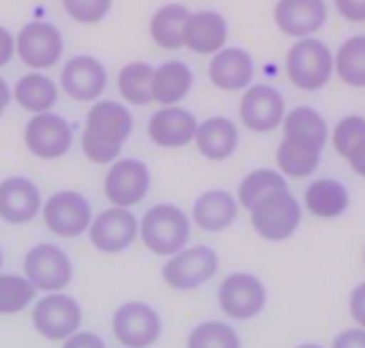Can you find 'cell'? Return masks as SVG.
Segmentation results:
<instances>
[{
    "mask_svg": "<svg viewBox=\"0 0 365 348\" xmlns=\"http://www.w3.org/2000/svg\"><path fill=\"white\" fill-rule=\"evenodd\" d=\"M134 129V116L118 101H96L88 112L81 147L90 162L112 164Z\"/></svg>",
    "mask_w": 365,
    "mask_h": 348,
    "instance_id": "6da1fadb",
    "label": "cell"
},
{
    "mask_svg": "<svg viewBox=\"0 0 365 348\" xmlns=\"http://www.w3.org/2000/svg\"><path fill=\"white\" fill-rule=\"evenodd\" d=\"M138 237L158 257H173L190 239V219L175 204H155L138 222Z\"/></svg>",
    "mask_w": 365,
    "mask_h": 348,
    "instance_id": "7a4b0ae2",
    "label": "cell"
},
{
    "mask_svg": "<svg viewBox=\"0 0 365 348\" xmlns=\"http://www.w3.org/2000/svg\"><path fill=\"white\" fill-rule=\"evenodd\" d=\"M284 71L289 81L304 92L322 90L335 73V57L326 42L317 38H300L287 51Z\"/></svg>",
    "mask_w": 365,
    "mask_h": 348,
    "instance_id": "3957f363",
    "label": "cell"
},
{
    "mask_svg": "<svg viewBox=\"0 0 365 348\" xmlns=\"http://www.w3.org/2000/svg\"><path fill=\"white\" fill-rule=\"evenodd\" d=\"M250 222L254 232L264 241H287L302 224V204L289 189L264 195L250 208Z\"/></svg>",
    "mask_w": 365,
    "mask_h": 348,
    "instance_id": "277c9868",
    "label": "cell"
},
{
    "mask_svg": "<svg viewBox=\"0 0 365 348\" xmlns=\"http://www.w3.org/2000/svg\"><path fill=\"white\" fill-rule=\"evenodd\" d=\"M219 269V254L210 246H190L173 257L162 267V281L175 292H192L212 281Z\"/></svg>",
    "mask_w": 365,
    "mask_h": 348,
    "instance_id": "5b68a950",
    "label": "cell"
},
{
    "mask_svg": "<svg viewBox=\"0 0 365 348\" xmlns=\"http://www.w3.org/2000/svg\"><path fill=\"white\" fill-rule=\"evenodd\" d=\"M217 300L230 320L245 322L256 318L267 307V287L256 274L235 272L223 278L217 292Z\"/></svg>",
    "mask_w": 365,
    "mask_h": 348,
    "instance_id": "8992f818",
    "label": "cell"
},
{
    "mask_svg": "<svg viewBox=\"0 0 365 348\" xmlns=\"http://www.w3.org/2000/svg\"><path fill=\"white\" fill-rule=\"evenodd\" d=\"M26 281L38 292H61L73 281V261L55 243H38L24 254Z\"/></svg>",
    "mask_w": 365,
    "mask_h": 348,
    "instance_id": "52a82bcc",
    "label": "cell"
},
{
    "mask_svg": "<svg viewBox=\"0 0 365 348\" xmlns=\"http://www.w3.org/2000/svg\"><path fill=\"white\" fill-rule=\"evenodd\" d=\"M31 320L36 331L51 342H63L75 331H79L83 311L73 296H66L61 292H51L40 298L33 307Z\"/></svg>",
    "mask_w": 365,
    "mask_h": 348,
    "instance_id": "ba28073f",
    "label": "cell"
},
{
    "mask_svg": "<svg viewBox=\"0 0 365 348\" xmlns=\"http://www.w3.org/2000/svg\"><path fill=\"white\" fill-rule=\"evenodd\" d=\"M112 333L125 348H149L162 335V318L151 304L129 300L114 311Z\"/></svg>",
    "mask_w": 365,
    "mask_h": 348,
    "instance_id": "9c48e42d",
    "label": "cell"
},
{
    "mask_svg": "<svg viewBox=\"0 0 365 348\" xmlns=\"http://www.w3.org/2000/svg\"><path fill=\"white\" fill-rule=\"evenodd\" d=\"M42 219L53 234L75 239L88 232L92 224V206L86 195L77 191H57L44 202Z\"/></svg>",
    "mask_w": 365,
    "mask_h": 348,
    "instance_id": "30bf717a",
    "label": "cell"
},
{
    "mask_svg": "<svg viewBox=\"0 0 365 348\" xmlns=\"http://www.w3.org/2000/svg\"><path fill=\"white\" fill-rule=\"evenodd\" d=\"M16 53L22 64L33 71H46L63 55V36L55 24L33 20L20 29L16 38Z\"/></svg>",
    "mask_w": 365,
    "mask_h": 348,
    "instance_id": "8fae6325",
    "label": "cell"
},
{
    "mask_svg": "<svg viewBox=\"0 0 365 348\" xmlns=\"http://www.w3.org/2000/svg\"><path fill=\"white\" fill-rule=\"evenodd\" d=\"M103 189L112 206L131 208L147 197L151 189V171L143 160L116 158L106 176Z\"/></svg>",
    "mask_w": 365,
    "mask_h": 348,
    "instance_id": "7c38bea8",
    "label": "cell"
},
{
    "mask_svg": "<svg viewBox=\"0 0 365 348\" xmlns=\"http://www.w3.org/2000/svg\"><path fill=\"white\" fill-rule=\"evenodd\" d=\"M26 149L42 160H57L73 147V127L55 112H40L24 127Z\"/></svg>",
    "mask_w": 365,
    "mask_h": 348,
    "instance_id": "4fadbf2b",
    "label": "cell"
},
{
    "mask_svg": "<svg viewBox=\"0 0 365 348\" xmlns=\"http://www.w3.org/2000/svg\"><path fill=\"white\" fill-rule=\"evenodd\" d=\"M90 243L103 254L125 252L138 237V219L129 208L112 206L108 211L92 217L88 228Z\"/></svg>",
    "mask_w": 365,
    "mask_h": 348,
    "instance_id": "5bb4252c",
    "label": "cell"
},
{
    "mask_svg": "<svg viewBox=\"0 0 365 348\" xmlns=\"http://www.w3.org/2000/svg\"><path fill=\"white\" fill-rule=\"evenodd\" d=\"M239 114L243 125L256 134L274 131L282 125V119L287 114L284 96L280 94V90L267 84H252L241 96Z\"/></svg>",
    "mask_w": 365,
    "mask_h": 348,
    "instance_id": "9a60e30c",
    "label": "cell"
},
{
    "mask_svg": "<svg viewBox=\"0 0 365 348\" xmlns=\"http://www.w3.org/2000/svg\"><path fill=\"white\" fill-rule=\"evenodd\" d=\"M274 22L289 38H311L328 22V7L324 0H278Z\"/></svg>",
    "mask_w": 365,
    "mask_h": 348,
    "instance_id": "2e32d148",
    "label": "cell"
},
{
    "mask_svg": "<svg viewBox=\"0 0 365 348\" xmlns=\"http://www.w3.org/2000/svg\"><path fill=\"white\" fill-rule=\"evenodd\" d=\"M108 86L106 66L92 55L71 57L61 68V90L75 101H96Z\"/></svg>",
    "mask_w": 365,
    "mask_h": 348,
    "instance_id": "e0dca14e",
    "label": "cell"
},
{
    "mask_svg": "<svg viewBox=\"0 0 365 348\" xmlns=\"http://www.w3.org/2000/svg\"><path fill=\"white\" fill-rule=\"evenodd\" d=\"M256 75L254 57L239 46H223L208 66V77L215 88L223 92H241L252 86Z\"/></svg>",
    "mask_w": 365,
    "mask_h": 348,
    "instance_id": "ac0fdd59",
    "label": "cell"
},
{
    "mask_svg": "<svg viewBox=\"0 0 365 348\" xmlns=\"http://www.w3.org/2000/svg\"><path fill=\"white\" fill-rule=\"evenodd\" d=\"M42 213V193L29 178L11 176L0 182V219L22 226Z\"/></svg>",
    "mask_w": 365,
    "mask_h": 348,
    "instance_id": "d6986e66",
    "label": "cell"
},
{
    "mask_svg": "<svg viewBox=\"0 0 365 348\" xmlns=\"http://www.w3.org/2000/svg\"><path fill=\"white\" fill-rule=\"evenodd\" d=\"M197 119L192 112L180 106H162L149 119L147 134L158 147L164 149H180L192 143L197 131Z\"/></svg>",
    "mask_w": 365,
    "mask_h": 348,
    "instance_id": "ffe728a7",
    "label": "cell"
},
{
    "mask_svg": "<svg viewBox=\"0 0 365 348\" xmlns=\"http://www.w3.org/2000/svg\"><path fill=\"white\" fill-rule=\"evenodd\" d=\"M182 42L197 55H215L227 42V22L219 11L202 9L188 16Z\"/></svg>",
    "mask_w": 365,
    "mask_h": 348,
    "instance_id": "44dd1931",
    "label": "cell"
},
{
    "mask_svg": "<svg viewBox=\"0 0 365 348\" xmlns=\"http://www.w3.org/2000/svg\"><path fill=\"white\" fill-rule=\"evenodd\" d=\"M241 204L237 195L223 189L202 193L192 204V222L204 232H223L237 222Z\"/></svg>",
    "mask_w": 365,
    "mask_h": 348,
    "instance_id": "7402d4cb",
    "label": "cell"
},
{
    "mask_svg": "<svg viewBox=\"0 0 365 348\" xmlns=\"http://www.w3.org/2000/svg\"><path fill=\"white\" fill-rule=\"evenodd\" d=\"M192 143L204 158L223 162L230 156H235L239 147V127L227 116H210L197 125Z\"/></svg>",
    "mask_w": 365,
    "mask_h": 348,
    "instance_id": "603a6c76",
    "label": "cell"
},
{
    "mask_svg": "<svg viewBox=\"0 0 365 348\" xmlns=\"http://www.w3.org/2000/svg\"><path fill=\"white\" fill-rule=\"evenodd\" d=\"M282 134H284L282 138L289 143L324 151L328 143V123L315 108L297 106L284 114Z\"/></svg>",
    "mask_w": 365,
    "mask_h": 348,
    "instance_id": "cb8c5ba5",
    "label": "cell"
},
{
    "mask_svg": "<svg viewBox=\"0 0 365 348\" xmlns=\"http://www.w3.org/2000/svg\"><path fill=\"white\" fill-rule=\"evenodd\" d=\"M304 206H307V211L317 219H337L348 211L350 193L335 178H319L307 187Z\"/></svg>",
    "mask_w": 365,
    "mask_h": 348,
    "instance_id": "d4e9b609",
    "label": "cell"
},
{
    "mask_svg": "<svg viewBox=\"0 0 365 348\" xmlns=\"http://www.w3.org/2000/svg\"><path fill=\"white\" fill-rule=\"evenodd\" d=\"M192 88V71L180 59L164 61L153 68L151 96L160 106H178Z\"/></svg>",
    "mask_w": 365,
    "mask_h": 348,
    "instance_id": "484cf974",
    "label": "cell"
},
{
    "mask_svg": "<svg viewBox=\"0 0 365 348\" xmlns=\"http://www.w3.org/2000/svg\"><path fill=\"white\" fill-rule=\"evenodd\" d=\"M11 94L22 110L40 114V112H48L55 106L59 90L51 77L42 75L40 71H33V73L18 79Z\"/></svg>",
    "mask_w": 365,
    "mask_h": 348,
    "instance_id": "4316f807",
    "label": "cell"
},
{
    "mask_svg": "<svg viewBox=\"0 0 365 348\" xmlns=\"http://www.w3.org/2000/svg\"><path fill=\"white\" fill-rule=\"evenodd\" d=\"M190 11L184 5H164L160 7L151 22H149V33H151V40L160 46V49H167V51H175L182 49V36H184V24L188 20Z\"/></svg>",
    "mask_w": 365,
    "mask_h": 348,
    "instance_id": "83f0119b",
    "label": "cell"
},
{
    "mask_svg": "<svg viewBox=\"0 0 365 348\" xmlns=\"http://www.w3.org/2000/svg\"><path fill=\"white\" fill-rule=\"evenodd\" d=\"M335 57V73L350 88H365V36H352L341 46Z\"/></svg>",
    "mask_w": 365,
    "mask_h": 348,
    "instance_id": "f1b7e54d",
    "label": "cell"
},
{
    "mask_svg": "<svg viewBox=\"0 0 365 348\" xmlns=\"http://www.w3.org/2000/svg\"><path fill=\"white\" fill-rule=\"evenodd\" d=\"M153 66L145 61H131L120 68L118 73V92L131 106H147L153 101L151 96Z\"/></svg>",
    "mask_w": 365,
    "mask_h": 348,
    "instance_id": "f546056e",
    "label": "cell"
},
{
    "mask_svg": "<svg viewBox=\"0 0 365 348\" xmlns=\"http://www.w3.org/2000/svg\"><path fill=\"white\" fill-rule=\"evenodd\" d=\"M276 162H278V171L284 178L300 180V178L311 176V173L319 166L322 151L289 143L282 138V143L278 145V151H276Z\"/></svg>",
    "mask_w": 365,
    "mask_h": 348,
    "instance_id": "4dcf8cb0",
    "label": "cell"
},
{
    "mask_svg": "<svg viewBox=\"0 0 365 348\" xmlns=\"http://www.w3.org/2000/svg\"><path fill=\"white\" fill-rule=\"evenodd\" d=\"M280 189H289V182L280 171H276V169H254L241 180L239 191H237V199L243 208L250 211L258 199H262L264 195H269L274 191H280Z\"/></svg>",
    "mask_w": 365,
    "mask_h": 348,
    "instance_id": "1f68e13d",
    "label": "cell"
},
{
    "mask_svg": "<svg viewBox=\"0 0 365 348\" xmlns=\"http://www.w3.org/2000/svg\"><path fill=\"white\" fill-rule=\"evenodd\" d=\"M186 348H243V344L241 335L232 324L221 320H206L188 333Z\"/></svg>",
    "mask_w": 365,
    "mask_h": 348,
    "instance_id": "d6a6232c",
    "label": "cell"
},
{
    "mask_svg": "<svg viewBox=\"0 0 365 348\" xmlns=\"http://www.w3.org/2000/svg\"><path fill=\"white\" fill-rule=\"evenodd\" d=\"M36 294L38 289L26 281V276L0 274V316H14L24 311L36 300Z\"/></svg>",
    "mask_w": 365,
    "mask_h": 348,
    "instance_id": "836d02e7",
    "label": "cell"
},
{
    "mask_svg": "<svg viewBox=\"0 0 365 348\" xmlns=\"http://www.w3.org/2000/svg\"><path fill=\"white\" fill-rule=\"evenodd\" d=\"M363 138H365V116L359 114L344 116L333 129V145L341 158H346Z\"/></svg>",
    "mask_w": 365,
    "mask_h": 348,
    "instance_id": "e575fe53",
    "label": "cell"
},
{
    "mask_svg": "<svg viewBox=\"0 0 365 348\" xmlns=\"http://www.w3.org/2000/svg\"><path fill=\"white\" fill-rule=\"evenodd\" d=\"M61 5L75 22L96 24L110 14L112 0H61Z\"/></svg>",
    "mask_w": 365,
    "mask_h": 348,
    "instance_id": "d590c367",
    "label": "cell"
},
{
    "mask_svg": "<svg viewBox=\"0 0 365 348\" xmlns=\"http://www.w3.org/2000/svg\"><path fill=\"white\" fill-rule=\"evenodd\" d=\"M61 348H106V342L96 333L90 331H75L71 337H66Z\"/></svg>",
    "mask_w": 365,
    "mask_h": 348,
    "instance_id": "8d00e7d4",
    "label": "cell"
},
{
    "mask_svg": "<svg viewBox=\"0 0 365 348\" xmlns=\"http://www.w3.org/2000/svg\"><path fill=\"white\" fill-rule=\"evenodd\" d=\"M335 9L348 22H365V0H335Z\"/></svg>",
    "mask_w": 365,
    "mask_h": 348,
    "instance_id": "74e56055",
    "label": "cell"
},
{
    "mask_svg": "<svg viewBox=\"0 0 365 348\" xmlns=\"http://www.w3.org/2000/svg\"><path fill=\"white\" fill-rule=\"evenodd\" d=\"M348 307H350V316L356 322V327L365 329V281L352 289Z\"/></svg>",
    "mask_w": 365,
    "mask_h": 348,
    "instance_id": "f35d334b",
    "label": "cell"
},
{
    "mask_svg": "<svg viewBox=\"0 0 365 348\" xmlns=\"http://www.w3.org/2000/svg\"><path fill=\"white\" fill-rule=\"evenodd\" d=\"M330 348H365V329L354 327V329H346L341 331Z\"/></svg>",
    "mask_w": 365,
    "mask_h": 348,
    "instance_id": "ab89813d",
    "label": "cell"
},
{
    "mask_svg": "<svg viewBox=\"0 0 365 348\" xmlns=\"http://www.w3.org/2000/svg\"><path fill=\"white\" fill-rule=\"evenodd\" d=\"M16 53V38L9 33V29L0 26V68L7 66Z\"/></svg>",
    "mask_w": 365,
    "mask_h": 348,
    "instance_id": "60d3db41",
    "label": "cell"
},
{
    "mask_svg": "<svg viewBox=\"0 0 365 348\" xmlns=\"http://www.w3.org/2000/svg\"><path fill=\"white\" fill-rule=\"evenodd\" d=\"M346 160L350 162V166H352V171L356 173V176L365 178V138L346 156Z\"/></svg>",
    "mask_w": 365,
    "mask_h": 348,
    "instance_id": "b9f144b4",
    "label": "cell"
},
{
    "mask_svg": "<svg viewBox=\"0 0 365 348\" xmlns=\"http://www.w3.org/2000/svg\"><path fill=\"white\" fill-rule=\"evenodd\" d=\"M11 99H14V94H11V90H9V84H7L3 77H0V116H3V112L9 108Z\"/></svg>",
    "mask_w": 365,
    "mask_h": 348,
    "instance_id": "7bdbcfd3",
    "label": "cell"
},
{
    "mask_svg": "<svg viewBox=\"0 0 365 348\" xmlns=\"http://www.w3.org/2000/svg\"><path fill=\"white\" fill-rule=\"evenodd\" d=\"M295 348H324V346L315 344V342H307V344H300V346H295Z\"/></svg>",
    "mask_w": 365,
    "mask_h": 348,
    "instance_id": "ee69618b",
    "label": "cell"
},
{
    "mask_svg": "<svg viewBox=\"0 0 365 348\" xmlns=\"http://www.w3.org/2000/svg\"><path fill=\"white\" fill-rule=\"evenodd\" d=\"M0 269H3V250H0Z\"/></svg>",
    "mask_w": 365,
    "mask_h": 348,
    "instance_id": "f6af8a7d",
    "label": "cell"
},
{
    "mask_svg": "<svg viewBox=\"0 0 365 348\" xmlns=\"http://www.w3.org/2000/svg\"><path fill=\"white\" fill-rule=\"evenodd\" d=\"M363 261H365V250H363Z\"/></svg>",
    "mask_w": 365,
    "mask_h": 348,
    "instance_id": "bcb514c9",
    "label": "cell"
},
{
    "mask_svg": "<svg viewBox=\"0 0 365 348\" xmlns=\"http://www.w3.org/2000/svg\"><path fill=\"white\" fill-rule=\"evenodd\" d=\"M123 348H125V346H123Z\"/></svg>",
    "mask_w": 365,
    "mask_h": 348,
    "instance_id": "7dc6e473",
    "label": "cell"
}]
</instances>
